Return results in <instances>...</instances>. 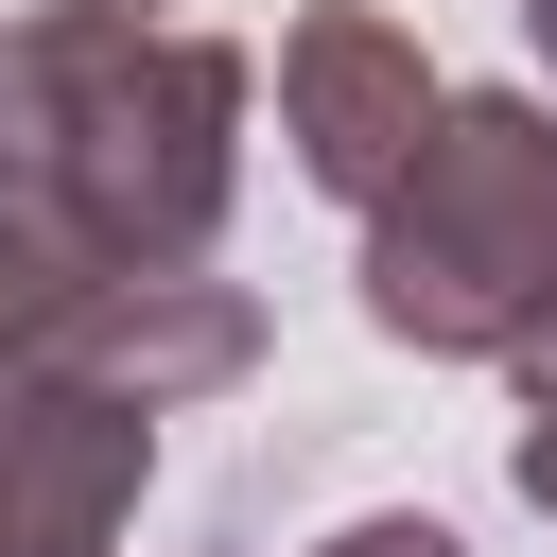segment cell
Wrapping results in <instances>:
<instances>
[{
	"mask_svg": "<svg viewBox=\"0 0 557 557\" xmlns=\"http://www.w3.org/2000/svg\"><path fill=\"white\" fill-rule=\"evenodd\" d=\"M366 331L418 366H505L557 331V104L453 87L366 191Z\"/></svg>",
	"mask_w": 557,
	"mask_h": 557,
	"instance_id": "2",
	"label": "cell"
},
{
	"mask_svg": "<svg viewBox=\"0 0 557 557\" xmlns=\"http://www.w3.org/2000/svg\"><path fill=\"white\" fill-rule=\"evenodd\" d=\"M313 557H470V540H453V522H435V505H383V522H331V540H313Z\"/></svg>",
	"mask_w": 557,
	"mask_h": 557,
	"instance_id": "7",
	"label": "cell"
},
{
	"mask_svg": "<svg viewBox=\"0 0 557 557\" xmlns=\"http://www.w3.org/2000/svg\"><path fill=\"white\" fill-rule=\"evenodd\" d=\"M244 104H261V70L209 17H122V0L0 17V191L104 261H209L226 244Z\"/></svg>",
	"mask_w": 557,
	"mask_h": 557,
	"instance_id": "1",
	"label": "cell"
},
{
	"mask_svg": "<svg viewBox=\"0 0 557 557\" xmlns=\"http://www.w3.org/2000/svg\"><path fill=\"white\" fill-rule=\"evenodd\" d=\"M0 366H70V383H122V400L174 418V400L261 366V296L209 278V261H104L52 209L0 191Z\"/></svg>",
	"mask_w": 557,
	"mask_h": 557,
	"instance_id": "3",
	"label": "cell"
},
{
	"mask_svg": "<svg viewBox=\"0 0 557 557\" xmlns=\"http://www.w3.org/2000/svg\"><path fill=\"white\" fill-rule=\"evenodd\" d=\"M505 487L557 522V331H540V348H505Z\"/></svg>",
	"mask_w": 557,
	"mask_h": 557,
	"instance_id": "6",
	"label": "cell"
},
{
	"mask_svg": "<svg viewBox=\"0 0 557 557\" xmlns=\"http://www.w3.org/2000/svg\"><path fill=\"white\" fill-rule=\"evenodd\" d=\"M522 52H540V70H557V0H522Z\"/></svg>",
	"mask_w": 557,
	"mask_h": 557,
	"instance_id": "8",
	"label": "cell"
},
{
	"mask_svg": "<svg viewBox=\"0 0 557 557\" xmlns=\"http://www.w3.org/2000/svg\"><path fill=\"white\" fill-rule=\"evenodd\" d=\"M435 104H453V87H435V52H418L383 0H313V17L278 35V139H296V174H313L331 209H366V191L418 157Z\"/></svg>",
	"mask_w": 557,
	"mask_h": 557,
	"instance_id": "5",
	"label": "cell"
},
{
	"mask_svg": "<svg viewBox=\"0 0 557 557\" xmlns=\"http://www.w3.org/2000/svg\"><path fill=\"white\" fill-rule=\"evenodd\" d=\"M122 17H174V0H122Z\"/></svg>",
	"mask_w": 557,
	"mask_h": 557,
	"instance_id": "9",
	"label": "cell"
},
{
	"mask_svg": "<svg viewBox=\"0 0 557 557\" xmlns=\"http://www.w3.org/2000/svg\"><path fill=\"white\" fill-rule=\"evenodd\" d=\"M139 487H157V400L0 366V557H122Z\"/></svg>",
	"mask_w": 557,
	"mask_h": 557,
	"instance_id": "4",
	"label": "cell"
}]
</instances>
